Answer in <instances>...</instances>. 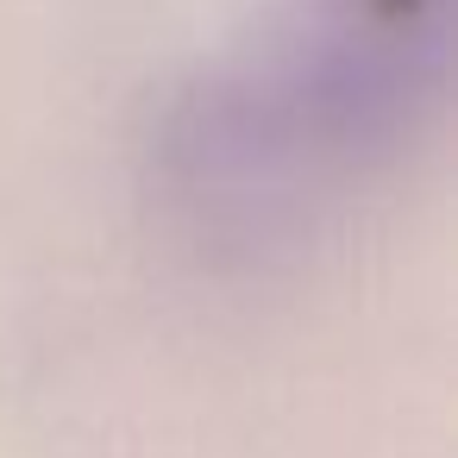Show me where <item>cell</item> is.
Returning a JSON list of instances; mask_svg holds the SVG:
<instances>
[{"label": "cell", "mask_w": 458, "mask_h": 458, "mask_svg": "<svg viewBox=\"0 0 458 458\" xmlns=\"http://www.w3.org/2000/svg\"><path fill=\"white\" fill-rule=\"evenodd\" d=\"M427 70L408 32H314L208 76L164 132L170 195L226 245H264L408 132Z\"/></svg>", "instance_id": "6da1fadb"}]
</instances>
